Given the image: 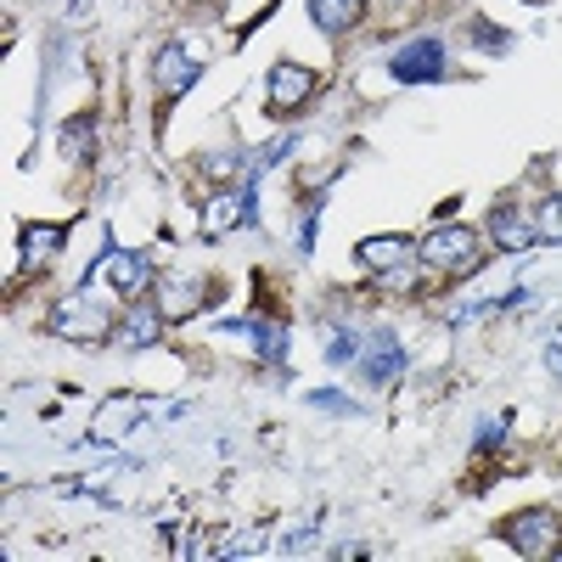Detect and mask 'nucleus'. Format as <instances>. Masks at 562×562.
<instances>
[{
  "mask_svg": "<svg viewBox=\"0 0 562 562\" xmlns=\"http://www.w3.org/2000/svg\"><path fill=\"white\" fill-rule=\"evenodd\" d=\"M529 7H540V0H529Z\"/></svg>",
  "mask_w": 562,
  "mask_h": 562,
  "instance_id": "5701e85b",
  "label": "nucleus"
},
{
  "mask_svg": "<svg viewBox=\"0 0 562 562\" xmlns=\"http://www.w3.org/2000/svg\"><path fill=\"white\" fill-rule=\"evenodd\" d=\"M557 540H562V529H557V512H546V506L518 512V518L506 524V546H512V551H524V557H546Z\"/></svg>",
  "mask_w": 562,
  "mask_h": 562,
  "instance_id": "1a4fd4ad",
  "label": "nucleus"
},
{
  "mask_svg": "<svg viewBox=\"0 0 562 562\" xmlns=\"http://www.w3.org/2000/svg\"><path fill=\"white\" fill-rule=\"evenodd\" d=\"M158 326H164V310H130L119 344H124V349H153V344H158Z\"/></svg>",
  "mask_w": 562,
  "mask_h": 562,
  "instance_id": "dca6fc26",
  "label": "nucleus"
},
{
  "mask_svg": "<svg viewBox=\"0 0 562 562\" xmlns=\"http://www.w3.org/2000/svg\"><path fill=\"white\" fill-rule=\"evenodd\" d=\"M153 74H158V90H164V97H186V90L203 79V57H198L186 40H175V45H158Z\"/></svg>",
  "mask_w": 562,
  "mask_h": 562,
  "instance_id": "0eeeda50",
  "label": "nucleus"
},
{
  "mask_svg": "<svg viewBox=\"0 0 562 562\" xmlns=\"http://www.w3.org/2000/svg\"><path fill=\"white\" fill-rule=\"evenodd\" d=\"M90 130H97V119H90V113H79V119H68L63 124V158H90Z\"/></svg>",
  "mask_w": 562,
  "mask_h": 562,
  "instance_id": "f3484780",
  "label": "nucleus"
},
{
  "mask_svg": "<svg viewBox=\"0 0 562 562\" xmlns=\"http://www.w3.org/2000/svg\"><path fill=\"white\" fill-rule=\"evenodd\" d=\"M315 97V74L304 63H276L270 68V108L288 113V108H304Z\"/></svg>",
  "mask_w": 562,
  "mask_h": 562,
  "instance_id": "9b49d317",
  "label": "nucleus"
},
{
  "mask_svg": "<svg viewBox=\"0 0 562 562\" xmlns=\"http://www.w3.org/2000/svg\"><path fill=\"white\" fill-rule=\"evenodd\" d=\"M355 366L366 371L371 389H389L400 371H405V349H400V338L389 333V326H371V333L360 338V360Z\"/></svg>",
  "mask_w": 562,
  "mask_h": 562,
  "instance_id": "39448f33",
  "label": "nucleus"
},
{
  "mask_svg": "<svg viewBox=\"0 0 562 562\" xmlns=\"http://www.w3.org/2000/svg\"><path fill=\"white\" fill-rule=\"evenodd\" d=\"M147 416H158L153 411V400H140V394H119V400H108L102 411H97V422H90V439H124L135 422H147Z\"/></svg>",
  "mask_w": 562,
  "mask_h": 562,
  "instance_id": "9d476101",
  "label": "nucleus"
},
{
  "mask_svg": "<svg viewBox=\"0 0 562 562\" xmlns=\"http://www.w3.org/2000/svg\"><path fill=\"white\" fill-rule=\"evenodd\" d=\"M416 254L428 259L434 270H445V276H467V270H479V259H484V237L473 225H439V231H428V237L416 243Z\"/></svg>",
  "mask_w": 562,
  "mask_h": 562,
  "instance_id": "f257e3e1",
  "label": "nucleus"
},
{
  "mask_svg": "<svg viewBox=\"0 0 562 562\" xmlns=\"http://www.w3.org/2000/svg\"><path fill=\"white\" fill-rule=\"evenodd\" d=\"M535 237H540V231H535L518 209H495V214H490V243H495L501 254H524V248H535Z\"/></svg>",
  "mask_w": 562,
  "mask_h": 562,
  "instance_id": "f8f14e48",
  "label": "nucleus"
},
{
  "mask_svg": "<svg viewBox=\"0 0 562 562\" xmlns=\"http://www.w3.org/2000/svg\"><path fill=\"white\" fill-rule=\"evenodd\" d=\"M68 243V225H23V237H18V248H23V270H45V259H52L57 248Z\"/></svg>",
  "mask_w": 562,
  "mask_h": 562,
  "instance_id": "ddd939ff",
  "label": "nucleus"
},
{
  "mask_svg": "<svg viewBox=\"0 0 562 562\" xmlns=\"http://www.w3.org/2000/svg\"><path fill=\"white\" fill-rule=\"evenodd\" d=\"M473 34L484 40V52H495V57L512 45V34H506V29H495V23H484V18H473Z\"/></svg>",
  "mask_w": 562,
  "mask_h": 562,
  "instance_id": "aec40b11",
  "label": "nucleus"
},
{
  "mask_svg": "<svg viewBox=\"0 0 562 562\" xmlns=\"http://www.w3.org/2000/svg\"><path fill=\"white\" fill-rule=\"evenodd\" d=\"M360 360V333L355 326H338L333 338H326V366H355Z\"/></svg>",
  "mask_w": 562,
  "mask_h": 562,
  "instance_id": "a211bd4d",
  "label": "nucleus"
},
{
  "mask_svg": "<svg viewBox=\"0 0 562 562\" xmlns=\"http://www.w3.org/2000/svg\"><path fill=\"white\" fill-rule=\"evenodd\" d=\"M535 231H540V237H551V243H562V198H551V203L540 209V225H535Z\"/></svg>",
  "mask_w": 562,
  "mask_h": 562,
  "instance_id": "412c9836",
  "label": "nucleus"
},
{
  "mask_svg": "<svg viewBox=\"0 0 562 562\" xmlns=\"http://www.w3.org/2000/svg\"><path fill=\"white\" fill-rule=\"evenodd\" d=\"M389 74L400 85H434V79H445V40L422 34V40L400 45V52L389 57Z\"/></svg>",
  "mask_w": 562,
  "mask_h": 562,
  "instance_id": "20e7f679",
  "label": "nucleus"
},
{
  "mask_svg": "<svg viewBox=\"0 0 562 562\" xmlns=\"http://www.w3.org/2000/svg\"><path fill=\"white\" fill-rule=\"evenodd\" d=\"M355 254H360L366 270H378L389 288H411V276H416V265H411L416 259V243L411 237H366Z\"/></svg>",
  "mask_w": 562,
  "mask_h": 562,
  "instance_id": "7ed1b4c3",
  "label": "nucleus"
},
{
  "mask_svg": "<svg viewBox=\"0 0 562 562\" xmlns=\"http://www.w3.org/2000/svg\"><path fill=\"white\" fill-rule=\"evenodd\" d=\"M310 405H315V411H338V416H355V411H360V405H355L349 394H338V389H315Z\"/></svg>",
  "mask_w": 562,
  "mask_h": 562,
  "instance_id": "6ab92c4d",
  "label": "nucleus"
},
{
  "mask_svg": "<svg viewBox=\"0 0 562 562\" xmlns=\"http://www.w3.org/2000/svg\"><path fill=\"white\" fill-rule=\"evenodd\" d=\"M52 333L57 338H68V344H102V338H113V310L108 304H97L85 288L52 315Z\"/></svg>",
  "mask_w": 562,
  "mask_h": 562,
  "instance_id": "f03ea898",
  "label": "nucleus"
},
{
  "mask_svg": "<svg viewBox=\"0 0 562 562\" xmlns=\"http://www.w3.org/2000/svg\"><path fill=\"white\" fill-rule=\"evenodd\" d=\"M108 276L113 281V293H124V299H135V293H147L153 288V259L147 254H124V248H108L97 265H90L85 276Z\"/></svg>",
  "mask_w": 562,
  "mask_h": 562,
  "instance_id": "6e6552de",
  "label": "nucleus"
},
{
  "mask_svg": "<svg viewBox=\"0 0 562 562\" xmlns=\"http://www.w3.org/2000/svg\"><path fill=\"white\" fill-rule=\"evenodd\" d=\"M546 366H551L557 378H562V344H551V349H546Z\"/></svg>",
  "mask_w": 562,
  "mask_h": 562,
  "instance_id": "4be33fe9",
  "label": "nucleus"
},
{
  "mask_svg": "<svg viewBox=\"0 0 562 562\" xmlns=\"http://www.w3.org/2000/svg\"><path fill=\"white\" fill-rule=\"evenodd\" d=\"M259 186H231V192H214L203 203V231L209 237H225V231H237V225H254L259 220Z\"/></svg>",
  "mask_w": 562,
  "mask_h": 562,
  "instance_id": "423d86ee",
  "label": "nucleus"
},
{
  "mask_svg": "<svg viewBox=\"0 0 562 562\" xmlns=\"http://www.w3.org/2000/svg\"><path fill=\"white\" fill-rule=\"evenodd\" d=\"M220 333L248 338L265 360H281V355H288V326H281V321H270V326H259V321H220Z\"/></svg>",
  "mask_w": 562,
  "mask_h": 562,
  "instance_id": "4468645a",
  "label": "nucleus"
},
{
  "mask_svg": "<svg viewBox=\"0 0 562 562\" xmlns=\"http://www.w3.org/2000/svg\"><path fill=\"white\" fill-rule=\"evenodd\" d=\"M360 12H366V0H310V18H315V29H326V34L355 29Z\"/></svg>",
  "mask_w": 562,
  "mask_h": 562,
  "instance_id": "2eb2a0df",
  "label": "nucleus"
}]
</instances>
